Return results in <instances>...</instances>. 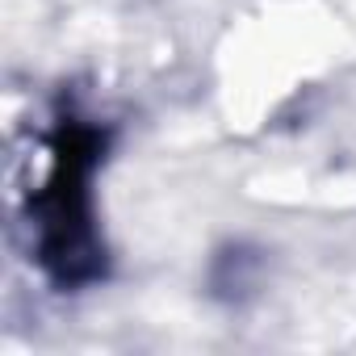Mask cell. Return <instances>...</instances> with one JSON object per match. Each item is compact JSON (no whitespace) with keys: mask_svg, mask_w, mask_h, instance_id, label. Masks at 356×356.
I'll return each instance as SVG.
<instances>
[{"mask_svg":"<svg viewBox=\"0 0 356 356\" xmlns=\"http://www.w3.org/2000/svg\"><path fill=\"white\" fill-rule=\"evenodd\" d=\"M113 122L76 92H59L42 126V176L22 193L30 260L55 293H84L109 281V248L97 222V172L109 155Z\"/></svg>","mask_w":356,"mask_h":356,"instance_id":"obj_1","label":"cell"}]
</instances>
